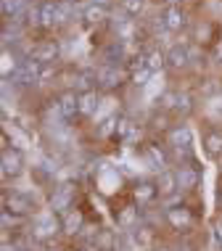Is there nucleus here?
Segmentation results:
<instances>
[{
	"label": "nucleus",
	"mask_w": 222,
	"mask_h": 251,
	"mask_svg": "<svg viewBox=\"0 0 222 251\" xmlns=\"http://www.w3.org/2000/svg\"><path fill=\"white\" fill-rule=\"evenodd\" d=\"M11 82L16 85H37V77H40V64L35 58H26V61H19L16 66L11 69Z\"/></svg>",
	"instance_id": "obj_1"
},
{
	"label": "nucleus",
	"mask_w": 222,
	"mask_h": 251,
	"mask_svg": "<svg viewBox=\"0 0 222 251\" xmlns=\"http://www.w3.org/2000/svg\"><path fill=\"white\" fill-rule=\"evenodd\" d=\"M64 225L56 220V214H43V217H37L35 220V227H32V235H35L37 241H48V238H53V235L58 233Z\"/></svg>",
	"instance_id": "obj_2"
},
{
	"label": "nucleus",
	"mask_w": 222,
	"mask_h": 251,
	"mask_svg": "<svg viewBox=\"0 0 222 251\" xmlns=\"http://www.w3.org/2000/svg\"><path fill=\"white\" fill-rule=\"evenodd\" d=\"M3 206H5V212L11 209L13 214H29L35 209V201H32V196H26L22 191H13L11 196H3Z\"/></svg>",
	"instance_id": "obj_3"
},
{
	"label": "nucleus",
	"mask_w": 222,
	"mask_h": 251,
	"mask_svg": "<svg viewBox=\"0 0 222 251\" xmlns=\"http://www.w3.org/2000/svg\"><path fill=\"white\" fill-rule=\"evenodd\" d=\"M24 167V156L16 148H5L3 151V175L5 177H16Z\"/></svg>",
	"instance_id": "obj_4"
},
{
	"label": "nucleus",
	"mask_w": 222,
	"mask_h": 251,
	"mask_svg": "<svg viewBox=\"0 0 222 251\" xmlns=\"http://www.w3.org/2000/svg\"><path fill=\"white\" fill-rule=\"evenodd\" d=\"M58 53H61V48H58L56 40H48V43H40L35 50H32L29 58H35L37 64H53V61L58 58Z\"/></svg>",
	"instance_id": "obj_5"
},
{
	"label": "nucleus",
	"mask_w": 222,
	"mask_h": 251,
	"mask_svg": "<svg viewBox=\"0 0 222 251\" xmlns=\"http://www.w3.org/2000/svg\"><path fill=\"white\" fill-rule=\"evenodd\" d=\"M72 196H74V185H72V182L58 185L56 193H53V199H50L53 212H66V209H69V203H72Z\"/></svg>",
	"instance_id": "obj_6"
},
{
	"label": "nucleus",
	"mask_w": 222,
	"mask_h": 251,
	"mask_svg": "<svg viewBox=\"0 0 222 251\" xmlns=\"http://www.w3.org/2000/svg\"><path fill=\"white\" fill-rule=\"evenodd\" d=\"M159 19H161V24H164V29H167V32H177L180 26L185 24V13L180 11L177 5H170V8L161 13Z\"/></svg>",
	"instance_id": "obj_7"
},
{
	"label": "nucleus",
	"mask_w": 222,
	"mask_h": 251,
	"mask_svg": "<svg viewBox=\"0 0 222 251\" xmlns=\"http://www.w3.org/2000/svg\"><path fill=\"white\" fill-rule=\"evenodd\" d=\"M122 58H124V43H122V40H114V43H109L103 48V53H100L103 66H117Z\"/></svg>",
	"instance_id": "obj_8"
},
{
	"label": "nucleus",
	"mask_w": 222,
	"mask_h": 251,
	"mask_svg": "<svg viewBox=\"0 0 222 251\" xmlns=\"http://www.w3.org/2000/svg\"><path fill=\"white\" fill-rule=\"evenodd\" d=\"M167 64H170L172 69H183V66L191 64V50H188L185 45H174V48L167 53Z\"/></svg>",
	"instance_id": "obj_9"
},
{
	"label": "nucleus",
	"mask_w": 222,
	"mask_h": 251,
	"mask_svg": "<svg viewBox=\"0 0 222 251\" xmlns=\"http://www.w3.org/2000/svg\"><path fill=\"white\" fill-rule=\"evenodd\" d=\"M156 188L161 196H172L177 191V172H170V169H164V172H159V180H156Z\"/></svg>",
	"instance_id": "obj_10"
},
{
	"label": "nucleus",
	"mask_w": 222,
	"mask_h": 251,
	"mask_svg": "<svg viewBox=\"0 0 222 251\" xmlns=\"http://www.w3.org/2000/svg\"><path fill=\"white\" fill-rule=\"evenodd\" d=\"M58 108H61V117L64 119H72L74 114H79V96H74V93H64V96L58 98Z\"/></svg>",
	"instance_id": "obj_11"
},
{
	"label": "nucleus",
	"mask_w": 222,
	"mask_h": 251,
	"mask_svg": "<svg viewBox=\"0 0 222 251\" xmlns=\"http://www.w3.org/2000/svg\"><path fill=\"white\" fill-rule=\"evenodd\" d=\"M146 164L151 169H156V172H164L167 167V156L161 153L159 146H146Z\"/></svg>",
	"instance_id": "obj_12"
},
{
	"label": "nucleus",
	"mask_w": 222,
	"mask_h": 251,
	"mask_svg": "<svg viewBox=\"0 0 222 251\" xmlns=\"http://www.w3.org/2000/svg\"><path fill=\"white\" fill-rule=\"evenodd\" d=\"M170 143L177 148V151H188V148H191V143H193V135H191V130H188V127H177V130L170 132Z\"/></svg>",
	"instance_id": "obj_13"
},
{
	"label": "nucleus",
	"mask_w": 222,
	"mask_h": 251,
	"mask_svg": "<svg viewBox=\"0 0 222 251\" xmlns=\"http://www.w3.org/2000/svg\"><path fill=\"white\" fill-rule=\"evenodd\" d=\"M167 220H170L172 227H188L191 225V212L185 206H174V209H167Z\"/></svg>",
	"instance_id": "obj_14"
},
{
	"label": "nucleus",
	"mask_w": 222,
	"mask_h": 251,
	"mask_svg": "<svg viewBox=\"0 0 222 251\" xmlns=\"http://www.w3.org/2000/svg\"><path fill=\"white\" fill-rule=\"evenodd\" d=\"M56 22H58V3L45 0V3L40 5V24H43V26H53Z\"/></svg>",
	"instance_id": "obj_15"
},
{
	"label": "nucleus",
	"mask_w": 222,
	"mask_h": 251,
	"mask_svg": "<svg viewBox=\"0 0 222 251\" xmlns=\"http://www.w3.org/2000/svg\"><path fill=\"white\" fill-rule=\"evenodd\" d=\"M196 182H198L196 169H191V167H180L177 169V185H180V191H191V188H196Z\"/></svg>",
	"instance_id": "obj_16"
},
{
	"label": "nucleus",
	"mask_w": 222,
	"mask_h": 251,
	"mask_svg": "<svg viewBox=\"0 0 222 251\" xmlns=\"http://www.w3.org/2000/svg\"><path fill=\"white\" fill-rule=\"evenodd\" d=\"M96 77H98L100 87H117L119 85V74H117L114 66H100V69L96 72Z\"/></svg>",
	"instance_id": "obj_17"
},
{
	"label": "nucleus",
	"mask_w": 222,
	"mask_h": 251,
	"mask_svg": "<svg viewBox=\"0 0 222 251\" xmlns=\"http://www.w3.org/2000/svg\"><path fill=\"white\" fill-rule=\"evenodd\" d=\"M96 111H98V96L96 93H82L79 96V114H87V117H96Z\"/></svg>",
	"instance_id": "obj_18"
},
{
	"label": "nucleus",
	"mask_w": 222,
	"mask_h": 251,
	"mask_svg": "<svg viewBox=\"0 0 222 251\" xmlns=\"http://www.w3.org/2000/svg\"><path fill=\"white\" fill-rule=\"evenodd\" d=\"M156 193H159V188L153 185V182H146V180H143V182H138V185H135V199H138V203H148Z\"/></svg>",
	"instance_id": "obj_19"
},
{
	"label": "nucleus",
	"mask_w": 222,
	"mask_h": 251,
	"mask_svg": "<svg viewBox=\"0 0 222 251\" xmlns=\"http://www.w3.org/2000/svg\"><path fill=\"white\" fill-rule=\"evenodd\" d=\"M61 225H64V233H69V235L79 233V230H82V214L79 212H66Z\"/></svg>",
	"instance_id": "obj_20"
},
{
	"label": "nucleus",
	"mask_w": 222,
	"mask_h": 251,
	"mask_svg": "<svg viewBox=\"0 0 222 251\" xmlns=\"http://www.w3.org/2000/svg\"><path fill=\"white\" fill-rule=\"evenodd\" d=\"M93 82H98V77L93 72H77V74H74V87L82 90V93H90Z\"/></svg>",
	"instance_id": "obj_21"
},
{
	"label": "nucleus",
	"mask_w": 222,
	"mask_h": 251,
	"mask_svg": "<svg viewBox=\"0 0 222 251\" xmlns=\"http://www.w3.org/2000/svg\"><path fill=\"white\" fill-rule=\"evenodd\" d=\"M109 16V8L106 5H98V3H93V5H87L85 8V19L90 24H98V22H103V19Z\"/></svg>",
	"instance_id": "obj_22"
},
{
	"label": "nucleus",
	"mask_w": 222,
	"mask_h": 251,
	"mask_svg": "<svg viewBox=\"0 0 222 251\" xmlns=\"http://www.w3.org/2000/svg\"><path fill=\"white\" fill-rule=\"evenodd\" d=\"M24 5H26V0H3V5H0V8H3V16L5 19H16L19 13L24 11Z\"/></svg>",
	"instance_id": "obj_23"
},
{
	"label": "nucleus",
	"mask_w": 222,
	"mask_h": 251,
	"mask_svg": "<svg viewBox=\"0 0 222 251\" xmlns=\"http://www.w3.org/2000/svg\"><path fill=\"white\" fill-rule=\"evenodd\" d=\"M117 222H119L122 227H132V225L138 222V209H135V206H124L122 212L117 214Z\"/></svg>",
	"instance_id": "obj_24"
},
{
	"label": "nucleus",
	"mask_w": 222,
	"mask_h": 251,
	"mask_svg": "<svg viewBox=\"0 0 222 251\" xmlns=\"http://www.w3.org/2000/svg\"><path fill=\"white\" fill-rule=\"evenodd\" d=\"M164 64H167V56H164L161 50H151V53L146 56V66H148L151 72H159V69H164Z\"/></svg>",
	"instance_id": "obj_25"
},
{
	"label": "nucleus",
	"mask_w": 222,
	"mask_h": 251,
	"mask_svg": "<svg viewBox=\"0 0 222 251\" xmlns=\"http://www.w3.org/2000/svg\"><path fill=\"white\" fill-rule=\"evenodd\" d=\"M117 135H119V138H122V140H132V138H138V127L132 125L130 119H119Z\"/></svg>",
	"instance_id": "obj_26"
},
{
	"label": "nucleus",
	"mask_w": 222,
	"mask_h": 251,
	"mask_svg": "<svg viewBox=\"0 0 222 251\" xmlns=\"http://www.w3.org/2000/svg\"><path fill=\"white\" fill-rule=\"evenodd\" d=\"M204 146H206V151H209V156H220L222 153V135L220 132H209L206 140H204Z\"/></svg>",
	"instance_id": "obj_27"
},
{
	"label": "nucleus",
	"mask_w": 222,
	"mask_h": 251,
	"mask_svg": "<svg viewBox=\"0 0 222 251\" xmlns=\"http://www.w3.org/2000/svg\"><path fill=\"white\" fill-rule=\"evenodd\" d=\"M146 0H122V11L124 16H138L140 11H143Z\"/></svg>",
	"instance_id": "obj_28"
},
{
	"label": "nucleus",
	"mask_w": 222,
	"mask_h": 251,
	"mask_svg": "<svg viewBox=\"0 0 222 251\" xmlns=\"http://www.w3.org/2000/svg\"><path fill=\"white\" fill-rule=\"evenodd\" d=\"M191 108H193L191 96H185V93H177V103H174V111H177V114H188Z\"/></svg>",
	"instance_id": "obj_29"
},
{
	"label": "nucleus",
	"mask_w": 222,
	"mask_h": 251,
	"mask_svg": "<svg viewBox=\"0 0 222 251\" xmlns=\"http://www.w3.org/2000/svg\"><path fill=\"white\" fill-rule=\"evenodd\" d=\"M117 127H119V117H109L100 125V132L103 135H111V132H117Z\"/></svg>",
	"instance_id": "obj_30"
},
{
	"label": "nucleus",
	"mask_w": 222,
	"mask_h": 251,
	"mask_svg": "<svg viewBox=\"0 0 222 251\" xmlns=\"http://www.w3.org/2000/svg\"><path fill=\"white\" fill-rule=\"evenodd\" d=\"M53 77V64H40V77H37V85H43L45 79Z\"/></svg>",
	"instance_id": "obj_31"
},
{
	"label": "nucleus",
	"mask_w": 222,
	"mask_h": 251,
	"mask_svg": "<svg viewBox=\"0 0 222 251\" xmlns=\"http://www.w3.org/2000/svg\"><path fill=\"white\" fill-rule=\"evenodd\" d=\"M69 16H72V5L58 3V22H69Z\"/></svg>",
	"instance_id": "obj_32"
},
{
	"label": "nucleus",
	"mask_w": 222,
	"mask_h": 251,
	"mask_svg": "<svg viewBox=\"0 0 222 251\" xmlns=\"http://www.w3.org/2000/svg\"><path fill=\"white\" fill-rule=\"evenodd\" d=\"M151 74H153V72L146 66V69H140V72H135V74H132V79H135V85H146V79L151 77Z\"/></svg>",
	"instance_id": "obj_33"
},
{
	"label": "nucleus",
	"mask_w": 222,
	"mask_h": 251,
	"mask_svg": "<svg viewBox=\"0 0 222 251\" xmlns=\"http://www.w3.org/2000/svg\"><path fill=\"white\" fill-rule=\"evenodd\" d=\"M174 103H177V93H164L161 96V106L164 108H174Z\"/></svg>",
	"instance_id": "obj_34"
},
{
	"label": "nucleus",
	"mask_w": 222,
	"mask_h": 251,
	"mask_svg": "<svg viewBox=\"0 0 222 251\" xmlns=\"http://www.w3.org/2000/svg\"><path fill=\"white\" fill-rule=\"evenodd\" d=\"M220 90V85H217V79H206V85L201 87V93H204V96H214V93Z\"/></svg>",
	"instance_id": "obj_35"
},
{
	"label": "nucleus",
	"mask_w": 222,
	"mask_h": 251,
	"mask_svg": "<svg viewBox=\"0 0 222 251\" xmlns=\"http://www.w3.org/2000/svg\"><path fill=\"white\" fill-rule=\"evenodd\" d=\"M214 58H217L220 64H222V40H220L217 45H214Z\"/></svg>",
	"instance_id": "obj_36"
},
{
	"label": "nucleus",
	"mask_w": 222,
	"mask_h": 251,
	"mask_svg": "<svg viewBox=\"0 0 222 251\" xmlns=\"http://www.w3.org/2000/svg\"><path fill=\"white\" fill-rule=\"evenodd\" d=\"M3 251H19L16 246H8V243H5V246H3Z\"/></svg>",
	"instance_id": "obj_37"
},
{
	"label": "nucleus",
	"mask_w": 222,
	"mask_h": 251,
	"mask_svg": "<svg viewBox=\"0 0 222 251\" xmlns=\"http://www.w3.org/2000/svg\"><path fill=\"white\" fill-rule=\"evenodd\" d=\"M93 3H98V5H106V3H109V0H93Z\"/></svg>",
	"instance_id": "obj_38"
},
{
	"label": "nucleus",
	"mask_w": 222,
	"mask_h": 251,
	"mask_svg": "<svg viewBox=\"0 0 222 251\" xmlns=\"http://www.w3.org/2000/svg\"><path fill=\"white\" fill-rule=\"evenodd\" d=\"M167 3H170V5H177V3H180V0H167Z\"/></svg>",
	"instance_id": "obj_39"
},
{
	"label": "nucleus",
	"mask_w": 222,
	"mask_h": 251,
	"mask_svg": "<svg viewBox=\"0 0 222 251\" xmlns=\"http://www.w3.org/2000/svg\"><path fill=\"white\" fill-rule=\"evenodd\" d=\"M220 206H222V196H220Z\"/></svg>",
	"instance_id": "obj_40"
},
{
	"label": "nucleus",
	"mask_w": 222,
	"mask_h": 251,
	"mask_svg": "<svg viewBox=\"0 0 222 251\" xmlns=\"http://www.w3.org/2000/svg\"><path fill=\"white\" fill-rule=\"evenodd\" d=\"M66 3H74V0H66Z\"/></svg>",
	"instance_id": "obj_41"
},
{
	"label": "nucleus",
	"mask_w": 222,
	"mask_h": 251,
	"mask_svg": "<svg viewBox=\"0 0 222 251\" xmlns=\"http://www.w3.org/2000/svg\"><path fill=\"white\" fill-rule=\"evenodd\" d=\"M161 251H167V249H161Z\"/></svg>",
	"instance_id": "obj_42"
}]
</instances>
